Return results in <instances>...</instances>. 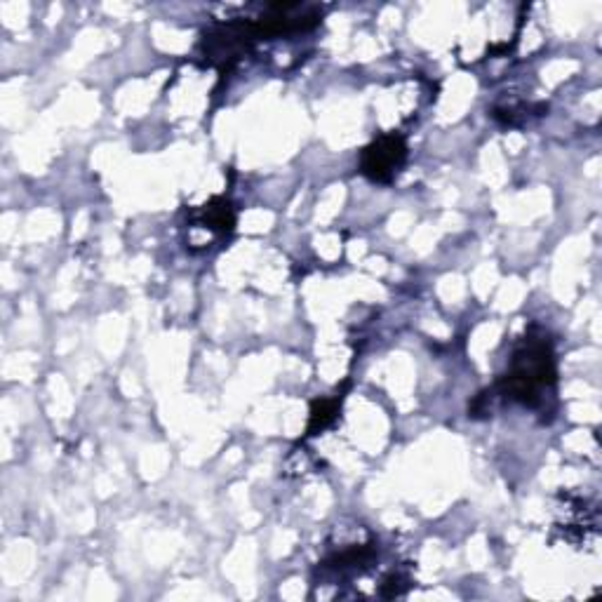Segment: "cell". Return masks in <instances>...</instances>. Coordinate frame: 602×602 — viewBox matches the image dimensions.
I'll return each mask as SVG.
<instances>
[{
	"instance_id": "7a4b0ae2",
	"label": "cell",
	"mask_w": 602,
	"mask_h": 602,
	"mask_svg": "<svg viewBox=\"0 0 602 602\" xmlns=\"http://www.w3.org/2000/svg\"><path fill=\"white\" fill-rule=\"evenodd\" d=\"M405 158V139L396 135V132H389V135H381L379 139H374L363 151V156H360V170H363V175L372 179V182L386 184L396 177V172L400 170V165L405 163Z\"/></svg>"
},
{
	"instance_id": "6da1fadb",
	"label": "cell",
	"mask_w": 602,
	"mask_h": 602,
	"mask_svg": "<svg viewBox=\"0 0 602 602\" xmlns=\"http://www.w3.org/2000/svg\"><path fill=\"white\" fill-rule=\"evenodd\" d=\"M555 384V358L551 341L546 337H532L520 344V349L513 353L511 367L501 377L499 389L506 398L518 400V403L534 407L539 403L541 393L551 389Z\"/></svg>"
},
{
	"instance_id": "3957f363",
	"label": "cell",
	"mask_w": 602,
	"mask_h": 602,
	"mask_svg": "<svg viewBox=\"0 0 602 602\" xmlns=\"http://www.w3.org/2000/svg\"><path fill=\"white\" fill-rule=\"evenodd\" d=\"M203 217H205V224L214 231L231 233L233 226H236V212H233L231 203H226L222 198H214L210 205H205Z\"/></svg>"
},
{
	"instance_id": "277c9868",
	"label": "cell",
	"mask_w": 602,
	"mask_h": 602,
	"mask_svg": "<svg viewBox=\"0 0 602 602\" xmlns=\"http://www.w3.org/2000/svg\"><path fill=\"white\" fill-rule=\"evenodd\" d=\"M339 405L341 400L337 398H325V400H316L311 407V421H309V436H316V433L325 431L327 426L337 419L339 414Z\"/></svg>"
}]
</instances>
